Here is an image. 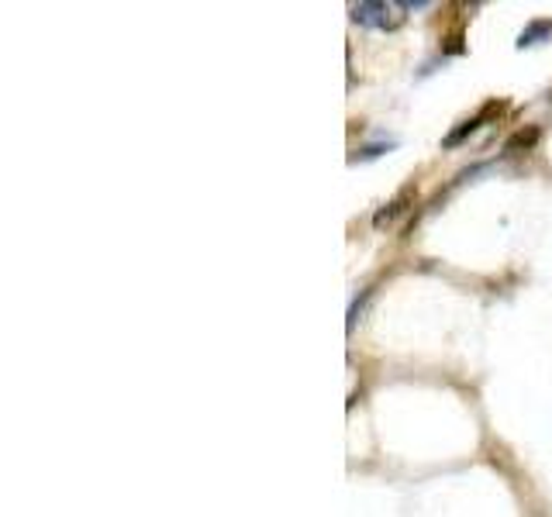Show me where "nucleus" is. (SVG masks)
Returning <instances> with one entry per match:
<instances>
[{
	"label": "nucleus",
	"instance_id": "f257e3e1",
	"mask_svg": "<svg viewBox=\"0 0 552 517\" xmlns=\"http://www.w3.org/2000/svg\"><path fill=\"white\" fill-rule=\"evenodd\" d=\"M404 11L401 4H383V0H363V4H352V21H359L366 28H401L404 25Z\"/></svg>",
	"mask_w": 552,
	"mask_h": 517
},
{
	"label": "nucleus",
	"instance_id": "20e7f679",
	"mask_svg": "<svg viewBox=\"0 0 552 517\" xmlns=\"http://www.w3.org/2000/svg\"><path fill=\"white\" fill-rule=\"evenodd\" d=\"M494 110H501V108H497V104H487V108L480 110L476 118H470V121H463V125H459L456 131H453V135H445V149H453V145H459V141L466 139V135H474L476 128L484 125V121H487L490 114H494Z\"/></svg>",
	"mask_w": 552,
	"mask_h": 517
},
{
	"label": "nucleus",
	"instance_id": "f03ea898",
	"mask_svg": "<svg viewBox=\"0 0 552 517\" xmlns=\"http://www.w3.org/2000/svg\"><path fill=\"white\" fill-rule=\"evenodd\" d=\"M411 204H414V187L397 190L394 201H391V204H383L377 214H373V224H377V228H387V224H394V221L401 218V214H404Z\"/></svg>",
	"mask_w": 552,
	"mask_h": 517
},
{
	"label": "nucleus",
	"instance_id": "423d86ee",
	"mask_svg": "<svg viewBox=\"0 0 552 517\" xmlns=\"http://www.w3.org/2000/svg\"><path fill=\"white\" fill-rule=\"evenodd\" d=\"M387 149H391V145H370V149H363L356 159H373V156H380V152H387Z\"/></svg>",
	"mask_w": 552,
	"mask_h": 517
},
{
	"label": "nucleus",
	"instance_id": "39448f33",
	"mask_svg": "<svg viewBox=\"0 0 552 517\" xmlns=\"http://www.w3.org/2000/svg\"><path fill=\"white\" fill-rule=\"evenodd\" d=\"M549 35H552V21H549V17H542V21H532V25H528V28L518 35V42H515V46L532 48V46H538L542 38H549Z\"/></svg>",
	"mask_w": 552,
	"mask_h": 517
},
{
	"label": "nucleus",
	"instance_id": "7ed1b4c3",
	"mask_svg": "<svg viewBox=\"0 0 552 517\" xmlns=\"http://www.w3.org/2000/svg\"><path fill=\"white\" fill-rule=\"evenodd\" d=\"M538 139H542V131H538L536 125L521 128V131H515L511 139L505 141V152L507 156H518V152H528V149H536Z\"/></svg>",
	"mask_w": 552,
	"mask_h": 517
}]
</instances>
